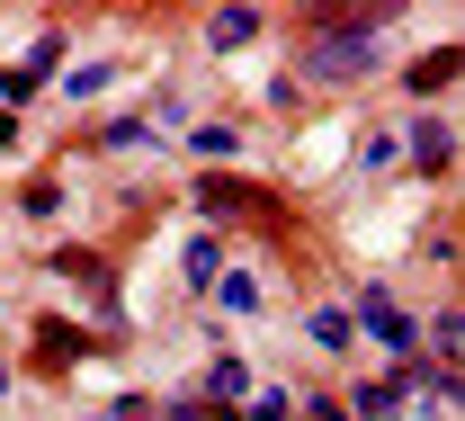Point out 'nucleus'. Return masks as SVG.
<instances>
[{"mask_svg":"<svg viewBox=\"0 0 465 421\" xmlns=\"http://www.w3.org/2000/svg\"><path fill=\"white\" fill-rule=\"evenodd\" d=\"M394 18L385 9H358V18H313V55H304V72L313 81H358L367 63H376V36H385Z\"/></svg>","mask_w":465,"mask_h":421,"instance_id":"1","label":"nucleus"},{"mask_svg":"<svg viewBox=\"0 0 465 421\" xmlns=\"http://www.w3.org/2000/svg\"><path fill=\"white\" fill-rule=\"evenodd\" d=\"M358 323H367V332H376L385 350H403V359H411V341H420V332H411V314L385 296V287H367V296H358Z\"/></svg>","mask_w":465,"mask_h":421,"instance_id":"2","label":"nucleus"},{"mask_svg":"<svg viewBox=\"0 0 465 421\" xmlns=\"http://www.w3.org/2000/svg\"><path fill=\"white\" fill-rule=\"evenodd\" d=\"M251 36H260V9H215V18H206V45H251Z\"/></svg>","mask_w":465,"mask_h":421,"instance_id":"3","label":"nucleus"},{"mask_svg":"<svg viewBox=\"0 0 465 421\" xmlns=\"http://www.w3.org/2000/svg\"><path fill=\"white\" fill-rule=\"evenodd\" d=\"M457 72H465V45H439V55L411 63V90H439V81H457Z\"/></svg>","mask_w":465,"mask_h":421,"instance_id":"4","label":"nucleus"},{"mask_svg":"<svg viewBox=\"0 0 465 421\" xmlns=\"http://www.w3.org/2000/svg\"><path fill=\"white\" fill-rule=\"evenodd\" d=\"M411 162H420V171L448 162V125H439V117H411Z\"/></svg>","mask_w":465,"mask_h":421,"instance_id":"5","label":"nucleus"},{"mask_svg":"<svg viewBox=\"0 0 465 421\" xmlns=\"http://www.w3.org/2000/svg\"><path fill=\"white\" fill-rule=\"evenodd\" d=\"M403 386H411V376H385V386H358V413H367V421H394V413H403Z\"/></svg>","mask_w":465,"mask_h":421,"instance_id":"6","label":"nucleus"},{"mask_svg":"<svg viewBox=\"0 0 465 421\" xmlns=\"http://www.w3.org/2000/svg\"><path fill=\"white\" fill-rule=\"evenodd\" d=\"M304 332H313V341H322V350H349V341H358V323H349L341 305H322V314H313V323H304Z\"/></svg>","mask_w":465,"mask_h":421,"instance_id":"7","label":"nucleus"},{"mask_svg":"<svg viewBox=\"0 0 465 421\" xmlns=\"http://www.w3.org/2000/svg\"><path fill=\"white\" fill-rule=\"evenodd\" d=\"M215 278H224V251L197 234V242H188V287H215Z\"/></svg>","mask_w":465,"mask_h":421,"instance_id":"8","label":"nucleus"},{"mask_svg":"<svg viewBox=\"0 0 465 421\" xmlns=\"http://www.w3.org/2000/svg\"><path fill=\"white\" fill-rule=\"evenodd\" d=\"M287 404H295L287 386H260V395H251V404H242V413H251V421H287Z\"/></svg>","mask_w":465,"mask_h":421,"instance_id":"9","label":"nucleus"},{"mask_svg":"<svg viewBox=\"0 0 465 421\" xmlns=\"http://www.w3.org/2000/svg\"><path fill=\"white\" fill-rule=\"evenodd\" d=\"M215 287H224L232 314H251V305H260V278H215Z\"/></svg>","mask_w":465,"mask_h":421,"instance_id":"10","label":"nucleus"}]
</instances>
